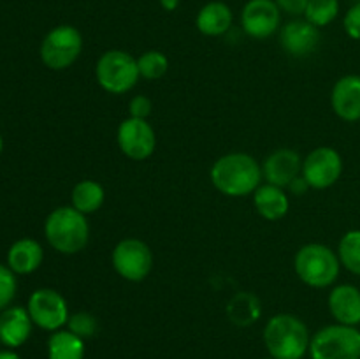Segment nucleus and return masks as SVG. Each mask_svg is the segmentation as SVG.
I'll use <instances>...</instances> for the list:
<instances>
[{
  "label": "nucleus",
  "mask_w": 360,
  "mask_h": 359,
  "mask_svg": "<svg viewBox=\"0 0 360 359\" xmlns=\"http://www.w3.org/2000/svg\"><path fill=\"white\" fill-rule=\"evenodd\" d=\"M211 183L227 197H246L262 182V165L248 153L232 151L218 158L211 168Z\"/></svg>",
  "instance_id": "obj_1"
},
{
  "label": "nucleus",
  "mask_w": 360,
  "mask_h": 359,
  "mask_svg": "<svg viewBox=\"0 0 360 359\" xmlns=\"http://www.w3.org/2000/svg\"><path fill=\"white\" fill-rule=\"evenodd\" d=\"M264 344L274 359H302L309 352V329L299 317L278 313L264 327Z\"/></svg>",
  "instance_id": "obj_2"
},
{
  "label": "nucleus",
  "mask_w": 360,
  "mask_h": 359,
  "mask_svg": "<svg viewBox=\"0 0 360 359\" xmlns=\"http://www.w3.org/2000/svg\"><path fill=\"white\" fill-rule=\"evenodd\" d=\"M44 236L49 245L63 256L79 253L90 239L86 215L74 206L55 208L44 222Z\"/></svg>",
  "instance_id": "obj_3"
},
{
  "label": "nucleus",
  "mask_w": 360,
  "mask_h": 359,
  "mask_svg": "<svg viewBox=\"0 0 360 359\" xmlns=\"http://www.w3.org/2000/svg\"><path fill=\"white\" fill-rule=\"evenodd\" d=\"M294 270L302 284L313 289H323L338 280L341 263L330 246L322 243H308L295 253Z\"/></svg>",
  "instance_id": "obj_4"
},
{
  "label": "nucleus",
  "mask_w": 360,
  "mask_h": 359,
  "mask_svg": "<svg viewBox=\"0 0 360 359\" xmlns=\"http://www.w3.org/2000/svg\"><path fill=\"white\" fill-rule=\"evenodd\" d=\"M95 76L102 90L112 95H122L132 90L139 81L137 58L123 49H109L102 53L95 65Z\"/></svg>",
  "instance_id": "obj_5"
},
{
  "label": "nucleus",
  "mask_w": 360,
  "mask_h": 359,
  "mask_svg": "<svg viewBox=\"0 0 360 359\" xmlns=\"http://www.w3.org/2000/svg\"><path fill=\"white\" fill-rule=\"evenodd\" d=\"M311 359H360V331L355 326L330 324L311 336Z\"/></svg>",
  "instance_id": "obj_6"
},
{
  "label": "nucleus",
  "mask_w": 360,
  "mask_h": 359,
  "mask_svg": "<svg viewBox=\"0 0 360 359\" xmlns=\"http://www.w3.org/2000/svg\"><path fill=\"white\" fill-rule=\"evenodd\" d=\"M83 35L72 25H58L41 42V60L48 69L65 70L79 58Z\"/></svg>",
  "instance_id": "obj_7"
},
{
  "label": "nucleus",
  "mask_w": 360,
  "mask_h": 359,
  "mask_svg": "<svg viewBox=\"0 0 360 359\" xmlns=\"http://www.w3.org/2000/svg\"><path fill=\"white\" fill-rule=\"evenodd\" d=\"M116 273L129 282H143L153 270V252L137 238H125L116 243L111 253Z\"/></svg>",
  "instance_id": "obj_8"
},
{
  "label": "nucleus",
  "mask_w": 360,
  "mask_h": 359,
  "mask_svg": "<svg viewBox=\"0 0 360 359\" xmlns=\"http://www.w3.org/2000/svg\"><path fill=\"white\" fill-rule=\"evenodd\" d=\"M27 310L35 326L51 333L62 329L70 317L65 298L55 289H37L32 292Z\"/></svg>",
  "instance_id": "obj_9"
},
{
  "label": "nucleus",
  "mask_w": 360,
  "mask_h": 359,
  "mask_svg": "<svg viewBox=\"0 0 360 359\" xmlns=\"http://www.w3.org/2000/svg\"><path fill=\"white\" fill-rule=\"evenodd\" d=\"M343 172V158L330 146H319L302 160L301 176L311 189L323 190L333 187Z\"/></svg>",
  "instance_id": "obj_10"
},
{
  "label": "nucleus",
  "mask_w": 360,
  "mask_h": 359,
  "mask_svg": "<svg viewBox=\"0 0 360 359\" xmlns=\"http://www.w3.org/2000/svg\"><path fill=\"white\" fill-rule=\"evenodd\" d=\"M116 141L122 153L132 160H146L157 148V136H155L153 127L148 123V120L132 118V116L120 123Z\"/></svg>",
  "instance_id": "obj_11"
},
{
  "label": "nucleus",
  "mask_w": 360,
  "mask_h": 359,
  "mask_svg": "<svg viewBox=\"0 0 360 359\" xmlns=\"http://www.w3.org/2000/svg\"><path fill=\"white\" fill-rule=\"evenodd\" d=\"M281 11L274 0H248L243 7L241 27L252 39H267L280 28Z\"/></svg>",
  "instance_id": "obj_12"
},
{
  "label": "nucleus",
  "mask_w": 360,
  "mask_h": 359,
  "mask_svg": "<svg viewBox=\"0 0 360 359\" xmlns=\"http://www.w3.org/2000/svg\"><path fill=\"white\" fill-rule=\"evenodd\" d=\"M302 158L290 148H280L266 157L262 164V176L266 183L285 189L301 176Z\"/></svg>",
  "instance_id": "obj_13"
},
{
  "label": "nucleus",
  "mask_w": 360,
  "mask_h": 359,
  "mask_svg": "<svg viewBox=\"0 0 360 359\" xmlns=\"http://www.w3.org/2000/svg\"><path fill=\"white\" fill-rule=\"evenodd\" d=\"M320 30L308 20H292L280 30V44L295 58L308 56L319 48Z\"/></svg>",
  "instance_id": "obj_14"
},
{
  "label": "nucleus",
  "mask_w": 360,
  "mask_h": 359,
  "mask_svg": "<svg viewBox=\"0 0 360 359\" xmlns=\"http://www.w3.org/2000/svg\"><path fill=\"white\" fill-rule=\"evenodd\" d=\"M330 106L345 122H360V76L348 74L338 80L330 94Z\"/></svg>",
  "instance_id": "obj_15"
},
{
  "label": "nucleus",
  "mask_w": 360,
  "mask_h": 359,
  "mask_svg": "<svg viewBox=\"0 0 360 359\" xmlns=\"http://www.w3.org/2000/svg\"><path fill=\"white\" fill-rule=\"evenodd\" d=\"M32 317L23 306H7L0 312V344L9 348L21 347L32 334Z\"/></svg>",
  "instance_id": "obj_16"
},
{
  "label": "nucleus",
  "mask_w": 360,
  "mask_h": 359,
  "mask_svg": "<svg viewBox=\"0 0 360 359\" xmlns=\"http://www.w3.org/2000/svg\"><path fill=\"white\" fill-rule=\"evenodd\" d=\"M327 305H329L330 315L336 319L338 324L355 327L360 324V289L355 285H336L330 291Z\"/></svg>",
  "instance_id": "obj_17"
},
{
  "label": "nucleus",
  "mask_w": 360,
  "mask_h": 359,
  "mask_svg": "<svg viewBox=\"0 0 360 359\" xmlns=\"http://www.w3.org/2000/svg\"><path fill=\"white\" fill-rule=\"evenodd\" d=\"M232 20H234V14H232L231 7L220 0H213V2H207L206 6L200 7L195 18V25L197 30L202 35L220 37L231 30Z\"/></svg>",
  "instance_id": "obj_18"
},
{
  "label": "nucleus",
  "mask_w": 360,
  "mask_h": 359,
  "mask_svg": "<svg viewBox=\"0 0 360 359\" xmlns=\"http://www.w3.org/2000/svg\"><path fill=\"white\" fill-rule=\"evenodd\" d=\"M44 260L41 243L32 238H21L11 245L7 252V266L16 275H30L39 270Z\"/></svg>",
  "instance_id": "obj_19"
},
{
  "label": "nucleus",
  "mask_w": 360,
  "mask_h": 359,
  "mask_svg": "<svg viewBox=\"0 0 360 359\" xmlns=\"http://www.w3.org/2000/svg\"><path fill=\"white\" fill-rule=\"evenodd\" d=\"M253 204L262 218L269 222H276L288 213L290 201L281 187L264 183L253 192Z\"/></svg>",
  "instance_id": "obj_20"
},
{
  "label": "nucleus",
  "mask_w": 360,
  "mask_h": 359,
  "mask_svg": "<svg viewBox=\"0 0 360 359\" xmlns=\"http://www.w3.org/2000/svg\"><path fill=\"white\" fill-rule=\"evenodd\" d=\"M262 315V305L260 299L252 292H238L232 296L227 305V317L236 326H250L255 324Z\"/></svg>",
  "instance_id": "obj_21"
},
{
  "label": "nucleus",
  "mask_w": 360,
  "mask_h": 359,
  "mask_svg": "<svg viewBox=\"0 0 360 359\" xmlns=\"http://www.w3.org/2000/svg\"><path fill=\"white\" fill-rule=\"evenodd\" d=\"M104 199V187L98 182H95V180H83V182L76 183L72 194H70L72 206L83 215H90L101 210Z\"/></svg>",
  "instance_id": "obj_22"
},
{
  "label": "nucleus",
  "mask_w": 360,
  "mask_h": 359,
  "mask_svg": "<svg viewBox=\"0 0 360 359\" xmlns=\"http://www.w3.org/2000/svg\"><path fill=\"white\" fill-rule=\"evenodd\" d=\"M48 359H84V340L69 329L55 331L48 340Z\"/></svg>",
  "instance_id": "obj_23"
},
{
  "label": "nucleus",
  "mask_w": 360,
  "mask_h": 359,
  "mask_svg": "<svg viewBox=\"0 0 360 359\" xmlns=\"http://www.w3.org/2000/svg\"><path fill=\"white\" fill-rule=\"evenodd\" d=\"M338 257H340L341 266L360 277V229L348 231L341 238L340 246H338Z\"/></svg>",
  "instance_id": "obj_24"
},
{
  "label": "nucleus",
  "mask_w": 360,
  "mask_h": 359,
  "mask_svg": "<svg viewBox=\"0 0 360 359\" xmlns=\"http://www.w3.org/2000/svg\"><path fill=\"white\" fill-rule=\"evenodd\" d=\"M340 14V0H309L304 18L315 27L322 28L333 23Z\"/></svg>",
  "instance_id": "obj_25"
},
{
  "label": "nucleus",
  "mask_w": 360,
  "mask_h": 359,
  "mask_svg": "<svg viewBox=\"0 0 360 359\" xmlns=\"http://www.w3.org/2000/svg\"><path fill=\"white\" fill-rule=\"evenodd\" d=\"M137 67H139V74L144 80H160L169 69V60L167 56L162 51L157 49H150V51H144L143 55L137 58Z\"/></svg>",
  "instance_id": "obj_26"
},
{
  "label": "nucleus",
  "mask_w": 360,
  "mask_h": 359,
  "mask_svg": "<svg viewBox=\"0 0 360 359\" xmlns=\"http://www.w3.org/2000/svg\"><path fill=\"white\" fill-rule=\"evenodd\" d=\"M67 327H69L70 333L79 336L81 340H86V338H91L97 333L98 322L97 317L91 315L90 312H76L67 320Z\"/></svg>",
  "instance_id": "obj_27"
},
{
  "label": "nucleus",
  "mask_w": 360,
  "mask_h": 359,
  "mask_svg": "<svg viewBox=\"0 0 360 359\" xmlns=\"http://www.w3.org/2000/svg\"><path fill=\"white\" fill-rule=\"evenodd\" d=\"M16 273L6 264H0V312L11 306L16 296Z\"/></svg>",
  "instance_id": "obj_28"
},
{
  "label": "nucleus",
  "mask_w": 360,
  "mask_h": 359,
  "mask_svg": "<svg viewBox=\"0 0 360 359\" xmlns=\"http://www.w3.org/2000/svg\"><path fill=\"white\" fill-rule=\"evenodd\" d=\"M343 28L348 37L360 41V2H355L343 18Z\"/></svg>",
  "instance_id": "obj_29"
},
{
  "label": "nucleus",
  "mask_w": 360,
  "mask_h": 359,
  "mask_svg": "<svg viewBox=\"0 0 360 359\" xmlns=\"http://www.w3.org/2000/svg\"><path fill=\"white\" fill-rule=\"evenodd\" d=\"M153 111V102L146 95H136L132 101L129 102V113L132 118L148 120V116Z\"/></svg>",
  "instance_id": "obj_30"
},
{
  "label": "nucleus",
  "mask_w": 360,
  "mask_h": 359,
  "mask_svg": "<svg viewBox=\"0 0 360 359\" xmlns=\"http://www.w3.org/2000/svg\"><path fill=\"white\" fill-rule=\"evenodd\" d=\"M274 2L280 7V11H285L287 14H294V16H301V14H304L309 0H274Z\"/></svg>",
  "instance_id": "obj_31"
},
{
  "label": "nucleus",
  "mask_w": 360,
  "mask_h": 359,
  "mask_svg": "<svg viewBox=\"0 0 360 359\" xmlns=\"http://www.w3.org/2000/svg\"><path fill=\"white\" fill-rule=\"evenodd\" d=\"M288 189H290L292 192L295 194V196H302V194H304L306 190L309 189V185H308V183H306V180L302 178V176H299V178H295L294 182H292L290 185H288Z\"/></svg>",
  "instance_id": "obj_32"
},
{
  "label": "nucleus",
  "mask_w": 360,
  "mask_h": 359,
  "mask_svg": "<svg viewBox=\"0 0 360 359\" xmlns=\"http://www.w3.org/2000/svg\"><path fill=\"white\" fill-rule=\"evenodd\" d=\"M179 2H181V0H160V6L162 9L167 11V13H172V11L178 9Z\"/></svg>",
  "instance_id": "obj_33"
},
{
  "label": "nucleus",
  "mask_w": 360,
  "mask_h": 359,
  "mask_svg": "<svg viewBox=\"0 0 360 359\" xmlns=\"http://www.w3.org/2000/svg\"><path fill=\"white\" fill-rule=\"evenodd\" d=\"M0 359H21L20 354H16L14 351L7 348V351H0Z\"/></svg>",
  "instance_id": "obj_34"
},
{
  "label": "nucleus",
  "mask_w": 360,
  "mask_h": 359,
  "mask_svg": "<svg viewBox=\"0 0 360 359\" xmlns=\"http://www.w3.org/2000/svg\"><path fill=\"white\" fill-rule=\"evenodd\" d=\"M2 148H4V139L2 136H0V153H2Z\"/></svg>",
  "instance_id": "obj_35"
},
{
  "label": "nucleus",
  "mask_w": 360,
  "mask_h": 359,
  "mask_svg": "<svg viewBox=\"0 0 360 359\" xmlns=\"http://www.w3.org/2000/svg\"><path fill=\"white\" fill-rule=\"evenodd\" d=\"M355 2H360V0H355Z\"/></svg>",
  "instance_id": "obj_36"
},
{
  "label": "nucleus",
  "mask_w": 360,
  "mask_h": 359,
  "mask_svg": "<svg viewBox=\"0 0 360 359\" xmlns=\"http://www.w3.org/2000/svg\"><path fill=\"white\" fill-rule=\"evenodd\" d=\"M267 359H274V358H267Z\"/></svg>",
  "instance_id": "obj_37"
}]
</instances>
